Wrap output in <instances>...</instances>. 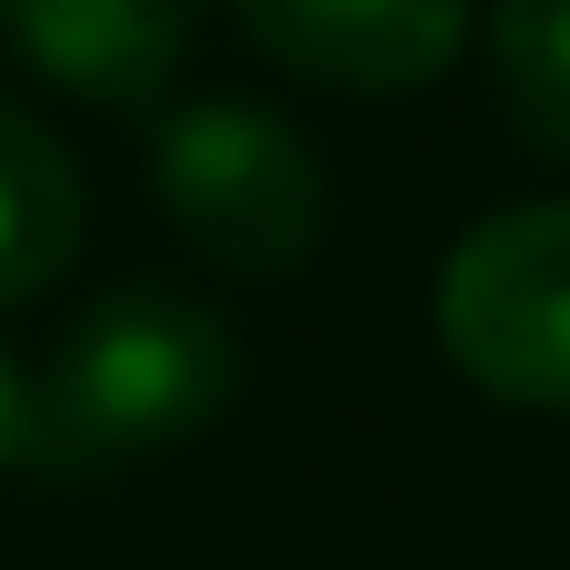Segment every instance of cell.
Returning <instances> with one entry per match:
<instances>
[{"label":"cell","instance_id":"obj_7","mask_svg":"<svg viewBox=\"0 0 570 570\" xmlns=\"http://www.w3.org/2000/svg\"><path fill=\"white\" fill-rule=\"evenodd\" d=\"M491 100L531 160L570 170V0H491Z\"/></svg>","mask_w":570,"mask_h":570},{"label":"cell","instance_id":"obj_1","mask_svg":"<svg viewBox=\"0 0 570 570\" xmlns=\"http://www.w3.org/2000/svg\"><path fill=\"white\" fill-rule=\"evenodd\" d=\"M230 391H240V331L190 291L130 281L60 331L50 371L30 381L20 461L40 481H120L150 451L210 431Z\"/></svg>","mask_w":570,"mask_h":570},{"label":"cell","instance_id":"obj_6","mask_svg":"<svg viewBox=\"0 0 570 570\" xmlns=\"http://www.w3.org/2000/svg\"><path fill=\"white\" fill-rule=\"evenodd\" d=\"M80 230H90V190H80L60 130L0 90V311L60 291L80 261Z\"/></svg>","mask_w":570,"mask_h":570},{"label":"cell","instance_id":"obj_4","mask_svg":"<svg viewBox=\"0 0 570 570\" xmlns=\"http://www.w3.org/2000/svg\"><path fill=\"white\" fill-rule=\"evenodd\" d=\"M230 20L250 30L271 70L311 90L401 100V90H431L471 50L481 0H230Z\"/></svg>","mask_w":570,"mask_h":570},{"label":"cell","instance_id":"obj_3","mask_svg":"<svg viewBox=\"0 0 570 570\" xmlns=\"http://www.w3.org/2000/svg\"><path fill=\"white\" fill-rule=\"evenodd\" d=\"M431 331L451 371L511 411H570V200H511L441 261Z\"/></svg>","mask_w":570,"mask_h":570},{"label":"cell","instance_id":"obj_5","mask_svg":"<svg viewBox=\"0 0 570 570\" xmlns=\"http://www.w3.org/2000/svg\"><path fill=\"white\" fill-rule=\"evenodd\" d=\"M200 0H0L10 50L80 100H150L190 50Z\"/></svg>","mask_w":570,"mask_h":570},{"label":"cell","instance_id":"obj_2","mask_svg":"<svg viewBox=\"0 0 570 570\" xmlns=\"http://www.w3.org/2000/svg\"><path fill=\"white\" fill-rule=\"evenodd\" d=\"M150 200L170 210L180 250L240 281H281L331 230V170L321 150L261 110V100H180L150 140Z\"/></svg>","mask_w":570,"mask_h":570},{"label":"cell","instance_id":"obj_8","mask_svg":"<svg viewBox=\"0 0 570 570\" xmlns=\"http://www.w3.org/2000/svg\"><path fill=\"white\" fill-rule=\"evenodd\" d=\"M20 421H30V381H20V371L0 361V471L20 461Z\"/></svg>","mask_w":570,"mask_h":570}]
</instances>
